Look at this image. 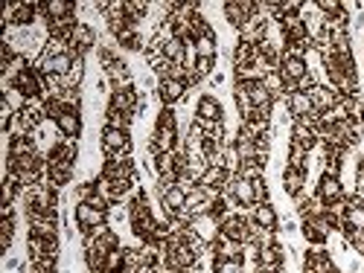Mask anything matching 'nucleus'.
<instances>
[{
    "label": "nucleus",
    "mask_w": 364,
    "mask_h": 273,
    "mask_svg": "<svg viewBox=\"0 0 364 273\" xmlns=\"http://www.w3.org/2000/svg\"><path fill=\"white\" fill-rule=\"evenodd\" d=\"M303 273H338V267L332 253H326L323 247H312L303 256Z\"/></svg>",
    "instance_id": "9"
},
{
    "label": "nucleus",
    "mask_w": 364,
    "mask_h": 273,
    "mask_svg": "<svg viewBox=\"0 0 364 273\" xmlns=\"http://www.w3.org/2000/svg\"><path fill=\"white\" fill-rule=\"evenodd\" d=\"M155 128H178V119H175V111L164 108V111L158 113V123H155Z\"/></svg>",
    "instance_id": "26"
},
{
    "label": "nucleus",
    "mask_w": 364,
    "mask_h": 273,
    "mask_svg": "<svg viewBox=\"0 0 364 273\" xmlns=\"http://www.w3.org/2000/svg\"><path fill=\"white\" fill-rule=\"evenodd\" d=\"M213 82L216 84H225V73H213Z\"/></svg>",
    "instance_id": "28"
},
{
    "label": "nucleus",
    "mask_w": 364,
    "mask_h": 273,
    "mask_svg": "<svg viewBox=\"0 0 364 273\" xmlns=\"http://www.w3.org/2000/svg\"><path fill=\"white\" fill-rule=\"evenodd\" d=\"M315 198H318L323 206L341 204V201H344V184H341V177L321 174V177H318V189H315Z\"/></svg>",
    "instance_id": "8"
},
{
    "label": "nucleus",
    "mask_w": 364,
    "mask_h": 273,
    "mask_svg": "<svg viewBox=\"0 0 364 273\" xmlns=\"http://www.w3.org/2000/svg\"><path fill=\"white\" fill-rule=\"evenodd\" d=\"M4 99L9 102V108H12L15 113H23V111H26V105H29V99H26V94H21V90H18L15 84H9V87H4Z\"/></svg>",
    "instance_id": "22"
},
{
    "label": "nucleus",
    "mask_w": 364,
    "mask_h": 273,
    "mask_svg": "<svg viewBox=\"0 0 364 273\" xmlns=\"http://www.w3.org/2000/svg\"><path fill=\"white\" fill-rule=\"evenodd\" d=\"M257 267L271 270V267H286V250L280 247V241L268 247H257Z\"/></svg>",
    "instance_id": "16"
},
{
    "label": "nucleus",
    "mask_w": 364,
    "mask_h": 273,
    "mask_svg": "<svg viewBox=\"0 0 364 273\" xmlns=\"http://www.w3.org/2000/svg\"><path fill=\"white\" fill-rule=\"evenodd\" d=\"M289 113L294 119H306V116H318L315 111V102L309 94H303V90H294V94H289Z\"/></svg>",
    "instance_id": "17"
},
{
    "label": "nucleus",
    "mask_w": 364,
    "mask_h": 273,
    "mask_svg": "<svg viewBox=\"0 0 364 273\" xmlns=\"http://www.w3.org/2000/svg\"><path fill=\"white\" fill-rule=\"evenodd\" d=\"M82 111H76V108H68L62 116L55 119V131H58V137H68V140H79V134H82Z\"/></svg>",
    "instance_id": "14"
},
{
    "label": "nucleus",
    "mask_w": 364,
    "mask_h": 273,
    "mask_svg": "<svg viewBox=\"0 0 364 273\" xmlns=\"http://www.w3.org/2000/svg\"><path fill=\"white\" fill-rule=\"evenodd\" d=\"M239 209H254L257 206V192H254V180L248 177H242V174H230V184L225 189Z\"/></svg>",
    "instance_id": "2"
},
{
    "label": "nucleus",
    "mask_w": 364,
    "mask_h": 273,
    "mask_svg": "<svg viewBox=\"0 0 364 273\" xmlns=\"http://www.w3.org/2000/svg\"><path fill=\"white\" fill-rule=\"evenodd\" d=\"M193 50H196L198 58H216V52H219V41H216V33H213V29H210V33H204V35H198V38H193Z\"/></svg>",
    "instance_id": "20"
},
{
    "label": "nucleus",
    "mask_w": 364,
    "mask_h": 273,
    "mask_svg": "<svg viewBox=\"0 0 364 273\" xmlns=\"http://www.w3.org/2000/svg\"><path fill=\"white\" fill-rule=\"evenodd\" d=\"M196 123H201L207 131H210V126L225 123V108H222V102L213 94H204L198 99V105H196Z\"/></svg>",
    "instance_id": "4"
},
{
    "label": "nucleus",
    "mask_w": 364,
    "mask_h": 273,
    "mask_svg": "<svg viewBox=\"0 0 364 273\" xmlns=\"http://www.w3.org/2000/svg\"><path fill=\"white\" fill-rule=\"evenodd\" d=\"M105 126L108 128H123V131H129V126H132V116L129 113H119V111H105Z\"/></svg>",
    "instance_id": "25"
},
{
    "label": "nucleus",
    "mask_w": 364,
    "mask_h": 273,
    "mask_svg": "<svg viewBox=\"0 0 364 273\" xmlns=\"http://www.w3.org/2000/svg\"><path fill=\"white\" fill-rule=\"evenodd\" d=\"M108 108H111V111H119V113L134 116V113L143 108V99H140V94L134 90V84H129V87H117V90H111V102H108Z\"/></svg>",
    "instance_id": "6"
},
{
    "label": "nucleus",
    "mask_w": 364,
    "mask_h": 273,
    "mask_svg": "<svg viewBox=\"0 0 364 273\" xmlns=\"http://www.w3.org/2000/svg\"><path fill=\"white\" fill-rule=\"evenodd\" d=\"M303 186H306V172L286 166V169H283V189H286L291 198H297V195H303Z\"/></svg>",
    "instance_id": "19"
},
{
    "label": "nucleus",
    "mask_w": 364,
    "mask_h": 273,
    "mask_svg": "<svg viewBox=\"0 0 364 273\" xmlns=\"http://www.w3.org/2000/svg\"><path fill=\"white\" fill-rule=\"evenodd\" d=\"M254 192H257V204H268V184H265V177L254 180Z\"/></svg>",
    "instance_id": "27"
},
{
    "label": "nucleus",
    "mask_w": 364,
    "mask_h": 273,
    "mask_svg": "<svg viewBox=\"0 0 364 273\" xmlns=\"http://www.w3.org/2000/svg\"><path fill=\"white\" fill-rule=\"evenodd\" d=\"M259 230H271V233H277L280 230V216H277V209L271 206V204H257L251 209V216H248Z\"/></svg>",
    "instance_id": "15"
},
{
    "label": "nucleus",
    "mask_w": 364,
    "mask_h": 273,
    "mask_svg": "<svg viewBox=\"0 0 364 273\" xmlns=\"http://www.w3.org/2000/svg\"><path fill=\"white\" fill-rule=\"evenodd\" d=\"M190 230L196 233V238L201 241V245H216V238L222 235V221L213 216V212H207V216H196L190 218Z\"/></svg>",
    "instance_id": "3"
},
{
    "label": "nucleus",
    "mask_w": 364,
    "mask_h": 273,
    "mask_svg": "<svg viewBox=\"0 0 364 273\" xmlns=\"http://www.w3.org/2000/svg\"><path fill=\"white\" fill-rule=\"evenodd\" d=\"M15 241V218H4L0 224V253H9Z\"/></svg>",
    "instance_id": "23"
},
{
    "label": "nucleus",
    "mask_w": 364,
    "mask_h": 273,
    "mask_svg": "<svg viewBox=\"0 0 364 273\" xmlns=\"http://www.w3.org/2000/svg\"><path fill=\"white\" fill-rule=\"evenodd\" d=\"M338 273H341V270H338Z\"/></svg>",
    "instance_id": "30"
},
{
    "label": "nucleus",
    "mask_w": 364,
    "mask_h": 273,
    "mask_svg": "<svg viewBox=\"0 0 364 273\" xmlns=\"http://www.w3.org/2000/svg\"><path fill=\"white\" fill-rule=\"evenodd\" d=\"M222 9H225V21H228V26H233L236 33L257 15V4H248V0H242V4H225Z\"/></svg>",
    "instance_id": "12"
},
{
    "label": "nucleus",
    "mask_w": 364,
    "mask_h": 273,
    "mask_svg": "<svg viewBox=\"0 0 364 273\" xmlns=\"http://www.w3.org/2000/svg\"><path fill=\"white\" fill-rule=\"evenodd\" d=\"M76 174V163H68V160H47V180L55 186V189H65Z\"/></svg>",
    "instance_id": "13"
},
{
    "label": "nucleus",
    "mask_w": 364,
    "mask_h": 273,
    "mask_svg": "<svg viewBox=\"0 0 364 273\" xmlns=\"http://www.w3.org/2000/svg\"><path fill=\"white\" fill-rule=\"evenodd\" d=\"M70 52L73 55H85L87 50H94L97 47V29L94 26H87V23H76L73 26V33H70Z\"/></svg>",
    "instance_id": "11"
},
{
    "label": "nucleus",
    "mask_w": 364,
    "mask_h": 273,
    "mask_svg": "<svg viewBox=\"0 0 364 273\" xmlns=\"http://www.w3.org/2000/svg\"><path fill=\"white\" fill-rule=\"evenodd\" d=\"M100 145L105 151V157H117V155H129L132 151V137L129 131L123 128H102V137H100Z\"/></svg>",
    "instance_id": "5"
},
{
    "label": "nucleus",
    "mask_w": 364,
    "mask_h": 273,
    "mask_svg": "<svg viewBox=\"0 0 364 273\" xmlns=\"http://www.w3.org/2000/svg\"><path fill=\"white\" fill-rule=\"evenodd\" d=\"M213 273H245V259H213Z\"/></svg>",
    "instance_id": "24"
},
{
    "label": "nucleus",
    "mask_w": 364,
    "mask_h": 273,
    "mask_svg": "<svg viewBox=\"0 0 364 273\" xmlns=\"http://www.w3.org/2000/svg\"><path fill=\"white\" fill-rule=\"evenodd\" d=\"M73 221H76V227L82 233H90V230L108 224V209L97 206L94 201H79L76 209H73Z\"/></svg>",
    "instance_id": "1"
},
{
    "label": "nucleus",
    "mask_w": 364,
    "mask_h": 273,
    "mask_svg": "<svg viewBox=\"0 0 364 273\" xmlns=\"http://www.w3.org/2000/svg\"><path fill=\"white\" fill-rule=\"evenodd\" d=\"M262 84H265V90L271 94V99H280L286 94V79L280 76V70H268L262 76Z\"/></svg>",
    "instance_id": "21"
},
{
    "label": "nucleus",
    "mask_w": 364,
    "mask_h": 273,
    "mask_svg": "<svg viewBox=\"0 0 364 273\" xmlns=\"http://www.w3.org/2000/svg\"><path fill=\"white\" fill-rule=\"evenodd\" d=\"M251 227H254L251 218L239 216V212H230V216L222 218V235L239 241V245H248V241H251Z\"/></svg>",
    "instance_id": "7"
},
{
    "label": "nucleus",
    "mask_w": 364,
    "mask_h": 273,
    "mask_svg": "<svg viewBox=\"0 0 364 273\" xmlns=\"http://www.w3.org/2000/svg\"><path fill=\"white\" fill-rule=\"evenodd\" d=\"M187 90H190V84L181 82V79H158V99H161L164 108L178 105L187 96Z\"/></svg>",
    "instance_id": "10"
},
{
    "label": "nucleus",
    "mask_w": 364,
    "mask_h": 273,
    "mask_svg": "<svg viewBox=\"0 0 364 273\" xmlns=\"http://www.w3.org/2000/svg\"><path fill=\"white\" fill-rule=\"evenodd\" d=\"M242 87L248 90V99H251V105L257 108V111H265V108H271V94L265 90V84H262V79L259 82H242Z\"/></svg>",
    "instance_id": "18"
},
{
    "label": "nucleus",
    "mask_w": 364,
    "mask_h": 273,
    "mask_svg": "<svg viewBox=\"0 0 364 273\" xmlns=\"http://www.w3.org/2000/svg\"><path fill=\"white\" fill-rule=\"evenodd\" d=\"M257 273H283V267H271V270H262V267H259Z\"/></svg>",
    "instance_id": "29"
}]
</instances>
